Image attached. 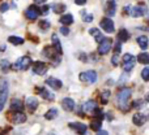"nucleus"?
<instances>
[{"instance_id": "cd10ccee", "label": "nucleus", "mask_w": 149, "mask_h": 135, "mask_svg": "<svg viewBox=\"0 0 149 135\" xmlns=\"http://www.w3.org/2000/svg\"><path fill=\"white\" fill-rule=\"evenodd\" d=\"M8 42L15 44V46H20V44L24 43V39L20 38V36H9V38H8Z\"/></svg>"}, {"instance_id": "4468645a", "label": "nucleus", "mask_w": 149, "mask_h": 135, "mask_svg": "<svg viewBox=\"0 0 149 135\" xmlns=\"http://www.w3.org/2000/svg\"><path fill=\"white\" fill-rule=\"evenodd\" d=\"M132 121H134V123L136 126H143L147 122V116L143 114V113H136V114H134V117H132Z\"/></svg>"}, {"instance_id": "4c0bfd02", "label": "nucleus", "mask_w": 149, "mask_h": 135, "mask_svg": "<svg viewBox=\"0 0 149 135\" xmlns=\"http://www.w3.org/2000/svg\"><path fill=\"white\" fill-rule=\"evenodd\" d=\"M143 104H144V101H143V100H136V101H134L132 107H134V108H141Z\"/></svg>"}, {"instance_id": "412c9836", "label": "nucleus", "mask_w": 149, "mask_h": 135, "mask_svg": "<svg viewBox=\"0 0 149 135\" xmlns=\"http://www.w3.org/2000/svg\"><path fill=\"white\" fill-rule=\"evenodd\" d=\"M43 55H45L46 57H49V59L55 60V55H58V52L54 49V47H45Z\"/></svg>"}, {"instance_id": "a878e982", "label": "nucleus", "mask_w": 149, "mask_h": 135, "mask_svg": "<svg viewBox=\"0 0 149 135\" xmlns=\"http://www.w3.org/2000/svg\"><path fill=\"white\" fill-rule=\"evenodd\" d=\"M137 61H139L140 64H144V65L149 64V55H148V53H145V52L140 53L139 56H137Z\"/></svg>"}, {"instance_id": "1a4fd4ad", "label": "nucleus", "mask_w": 149, "mask_h": 135, "mask_svg": "<svg viewBox=\"0 0 149 135\" xmlns=\"http://www.w3.org/2000/svg\"><path fill=\"white\" fill-rule=\"evenodd\" d=\"M148 12L147 7H144V5H137V7H131V10H130V14L132 16V17H141V16H144L145 13Z\"/></svg>"}, {"instance_id": "c03bdc74", "label": "nucleus", "mask_w": 149, "mask_h": 135, "mask_svg": "<svg viewBox=\"0 0 149 135\" xmlns=\"http://www.w3.org/2000/svg\"><path fill=\"white\" fill-rule=\"evenodd\" d=\"M74 3H76L77 5H84L85 3H86V0H74Z\"/></svg>"}, {"instance_id": "c9c22d12", "label": "nucleus", "mask_w": 149, "mask_h": 135, "mask_svg": "<svg viewBox=\"0 0 149 135\" xmlns=\"http://www.w3.org/2000/svg\"><path fill=\"white\" fill-rule=\"evenodd\" d=\"M39 27L43 29V30H47V29L50 27V22H49L47 20H42V21H39Z\"/></svg>"}, {"instance_id": "20e7f679", "label": "nucleus", "mask_w": 149, "mask_h": 135, "mask_svg": "<svg viewBox=\"0 0 149 135\" xmlns=\"http://www.w3.org/2000/svg\"><path fill=\"white\" fill-rule=\"evenodd\" d=\"M80 81L88 82V83H95L97 82V73L94 70H88L80 74Z\"/></svg>"}, {"instance_id": "f257e3e1", "label": "nucleus", "mask_w": 149, "mask_h": 135, "mask_svg": "<svg viewBox=\"0 0 149 135\" xmlns=\"http://www.w3.org/2000/svg\"><path fill=\"white\" fill-rule=\"evenodd\" d=\"M132 91L130 88H123L122 91H119L118 94V107L120 108L123 112H127L130 109L128 107V100L131 97Z\"/></svg>"}, {"instance_id": "58836bf2", "label": "nucleus", "mask_w": 149, "mask_h": 135, "mask_svg": "<svg viewBox=\"0 0 149 135\" xmlns=\"http://www.w3.org/2000/svg\"><path fill=\"white\" fill-rule=\"evenodd\" d=\"M60 33H62L63 35H68V34H70V29H68L67 26H62V27H60Z\"/></svg>"}, {"instance_id": "393cba45", "label": "nucleus", "mask_w": 149, "mask_h": 135, "mask_svg": "<svg viewBox=\"0 0 149 135\" xmlns=\"http://www.w3.org/2000/svg\"><path fill=\"white\" fill-rule=\"evenodd\" d=\"M148 43H149V40H148V38L145 35H141V36H139L137 38V44H139V47L141 49H145L148 47Z\"/></svg>"}, {"instance_id": "f8f14e48", "label": "nucleus", "mask_w": 149, "mask_h": 135, "mask_svg": "<svg viewBox=\"0 0 149 135\" xmlns=\"http://www.w3.org/2000/svg\"><path fill=\"white\" fill-rule=\"evenodd\" d=\"M74 100H72L71 97H65V99L62 100V107L64 110H67V112H72L74 109Z\"/></svg>"}, {"instance_id": "72a5a7b5", "label": "nucleus", "mask_w": 149, "mask_h": 135, "mask_svg": "<svg viewBox=\"0 0 149 135\" xmlns=\"http://www.w3.org/2000/svg\"><path fill=\"white\" fill-rule=\"evenodd\" d=\"M82 20H84V22H92L93 16L89 14V13H86V12H82Z\"/></svg>"}, {"instance_id": "9d476101", "label": "nucleus", "mask_w": 149, "mask_h": 135, "mask_svg": "<svg viewBox=\"0 0 149 135\" xmlns=\"http://www.w3.org/2000/svg\"><path fill=\"white\" fill-rule=\"evenodd\" d=\"M101 27L106 31V33H114V22L110 20V18H103L101 21Z\"/></svg>"}, {"instance_id": "bb28decb", "label": "nucleus", "mask_w": 149, "mask_h": 135, "mask_svg": "<svg viewBox=\"0 0 149 135\" xmlns=\"http://www.w3.org/2000/svg\"><path fill=\"white\" fill-rule=\"evenodd\" d=\"M101 126H102L101 118H95V120H93L92 123H90V127H92V130H94V131L101 130Z\"/></svg>"}, {"instance_id": "f704fd0d", "label": "nucleus", "mask_w": 149, "mask_h": 135, "mask_svg": "<svg viewBox=\"0 0 149 135\" xmlns=\"http://www.w3.org/2000/svg\"><path fill=\"white\" fill-rule=\"evenodd\" d=\"M132 61H135V57L132 56L131 53H126L123 56V62L126 64V62H132Z\"/></svg>"}, {"instance_id": "f03ea898", "label": "nucleus", "mask_w": 149, "mask_h": 135, "mask_svg": "<svg viewBox=\"0 0 149 135\" xmlns=\"http://www.w3.org/2000/svg\"><path fill=\"white\" fill-rule=\"evenodd\" d=\"M30 65H31V59L30 57L29 56H22L15 62L13 68L17 69V70H26V69L30 68Z\"/></svg>"}, {"instance_id": "9b49d317", "label": "nucleus", "mask_w": 149, "mask_h": 135, "mask_svg": "<svg viewBox=\"0 0 149 135\" xmlns=\"http://www.w3.org/2000/svg\"><path fill=\"white\" fill-rule=\"evenodd\" d=\"M95 110H97V101H94V100H89L82 105V112L85 113H93Z\"/></svg>"}, {"instance_id": "49530a36", "label": "nucleus", "mask_w": 149, "mask_h": 135, "mask_svg": "<svg viewBox=\"0 0 149 135\" xmlns=\"http://www.w3.org/2000/svg\"><path fill=\"white\" fill-rule=\"evenodd\" d=\"M45 1H46V0H34V3H36V4H43Z\"/></svg>"}, {"instance_id": "7ed1b4c3", "label": "nucleus", "mask_w": 149, "mask_h": 135, "mask_svg": "<svg viewBox=\"0 0 149 135\" xmlns=\"http://www.w3.org/2000/svg\"><path fill=\"white\" fill-rule=\"evenodd\" d=\"M8 91H9V86H8L7 81H1L0 82V110L3 109L5 104V100L8 97Z\"/></svg>"}, {"instance_id": "5701e85b", "label": "nucleus", "mask_w": 149, "mask_h": 135, "mask_svg": "<svg viewBox=\"0 0 149 135\" xmlns=\"http://www.w3.org/2000/svg\"><path fill=\"white\" fill-rule=\"evenodd\" d=\"M118 39H119V42H127L130 39V33L126 29H120L118 33Z\"/></svg>"}, {"instance_id": "a18cd8bd", "label": "nucleus", "mask_w": 149, "mask_h": 135, "mask_svg": "<svg viewBox=\"0 0 149 135\" xmlns=\"http://www.w3.org/2000/svg\"><path fill=\"white\" fill-rule=\"evenodd\" d=\"M97 135H109V133L107 131H105V130H98Z\"/></svg>"}, {"instance_id": "ddd939ff", "label": "nucleus", "mask_w": 149, "mask_h": 135, "mask_svg": "<svg viewBox=\"0 0 149 135\" xmlns=\"http://www.w3.org/2000/svg\"><path fill=\"white\" fill-rule=\"evenodd\" d=\"M106 13H107L109 17H113L116 13V3L114 0H109L107 4H106Z\"/></svg>"}, {"instance_id": "473e14b6", "label": "nucleus", "mask_w": 149, "mask_h": 135, "mask_svg": "<svg viewBox=\"0 0 149 135\" xmlns=\"http://www.w3.org/2000/svg\"><path fill=\"white\" fill-rule=\"evenodd\" d=\"M141 78L144 79V81L149 82V66L144 68V69L141 70Z\"/></svg>"}, {"instance_id": "ea45409f", "label": "nucleus", "mask_w": 149, "mask_h": 135, "mask_svg": "<svg viewBox=\"0 0 149 135\" xmlns=\"http://www.w3.org/2000/svg\"><path fill=\"white\" fill-rule=\"evenodd\" d=\"M120 51H122V44H120V42H118V43L115 44V55H119Z\"/></svg>"}, {"instance_id": "6e6552de", "label": "nucleus", "mask_w": 149, "mask_h": 135, "mask_svg": "<svg viewBox=\"0 0 149 135\" xmlns=\"http://www.w3.org/2000/svg\"><path fill=\"white\" fill-rule=\"evenodd\" d=\"M47 69H49L47 65L42 61H37L33 64V73L37 74V75H43V74H46Z\"/></svg>"}, {"instance_id": "dca6fc26", "label": "nucleus", "mask_w": 149, "mask_h": 135, "mask_svg": "<svg viewBox=\"0 0 149 135\" xmlns=\"http://www.w3.org/2000/svg\"><path fill=\"white\" fill-rule=\"evenodd\" d=\"M26 107H28V109L30 110V112L37 110V108H38V100L33 96L28 97V99H26Z\"/></svg>"}, {"instance_id": "de8ad7c7", "label": "nucleus", "mask_w": 149, "mask_h": 135, "mask_svg": "<svg viewBox=\"0 0 149 135\" xmlns=\"http://www.w3.org/2000/svg\"><path fill=\"white\" fill-rule=\"evenodd\" d=\"M145 100H147V101H149V92L147 94V96H145Z\"/></svg>"}, {"instance_id": "79ce46f5", "label": "nucleus", "mask_w": 149, "mask_h": 135, "mask_svg": "<svg viewBox=\"0 0 149 135\" xmlns=\"http://www.w3.org/2000/svg\"><path fill=\"white\" fill-rule=\"evenodd\" d=\"M8 8H9V5H8L7 3H3V4L0 5V10H1V12H7Z\"/></svg>"}, {"instance_id": "f3484780", "label": "nucleus", "mask_w": 149, "mask_h": 135, "mask_svg": "<svg viewBox=\"0 0 149 135\" xmlns=\"http://www.w3.org/2000/svg\"><path fill=\"white\" fill-rule=\"evenodd\" d=\"M46 84H49L51 88H54V90H60L62 88V86H63V83H62V81H59V79H56V78H49L46 81Z\"/></svg>"}, {"instance_id": "b1692460", "label": "nucleus", "mask_w": 149, "mask_h": 135, "mask_svg": "<svg viewBox=\"0 0 149 135\" xmlns=\"http://www.w3.org/2000/svg\"><path fill=\"white\" fill-rule=\"evenodd\" d=\"M60 22H62L64 26L71 25V23L73 22V16H72V14H70V13H67V14L62 16V18H60Z\"/></svg>"}, {"instance_id": "2eb2a0df", "label": "nucleus", "mask_w": 149, "mask_h": 135, "mask_svg": "<svg viewBox=\"0 0 149 135\" xmlns=\"http://www.w3.org/2000/svg\"><path fill=\"white\" fill-rule=\"evenodd\" d=\"M22 109H24V104L21 100L13 99L12 101H10V110H12V112H22Z\"/></svg>"}, {"instance_id": "a211bd4d", "label": "nucleus", "mask_w": 149, "mask_h": 135, "mask_svg": "<svg viewBox=\"0 0 149 135\" xmlns=\"http://www.w3.org/2000/svg\"><path fill=\"white\" fill-rule=\"evenodd\" d=\"M51 40H52V47H54V49L58 52V55H62L63 49H62V44H60V40H59V38H58V35L52 34Z\"/></svg>"}, {"instance_id": "e433bc0d", "label": "nucleus", "mask_w": 149, "mask_h": 135, "mask_svg": "<svg viewBox=\"0 0 149 135\" xmlns=\"http://www.w3.org/2000/svg\"><path fill=\"white\" fill-rule=\"evenodd\" d=\"M134 65H135V61H132V62H126V64H123V70H124V71H130L132 68H134Z\"/></svg>"}, {"instance_id": "c85d7f7f", "label": "nucleus", "mask_w": 149, "mask_h": 135, "mask_svg": "<svg viewBox=\"0 0 149 135\" xmlns=\"http://www.w3.org/2000/svg\"><path fill=\"white\" fill-rule=\"evenodd\" d=\"M0 68H1V70L4 71V73H7V71H9V69L12 68V65H10V62L8 61V60H1V61H0Z\"/></svg>"}, {"instance_id": "4be33fe9", "label": "nucleus", "mask_w": 149, "mask_h": 135, "mask_svg": "<svg viewBox=\"0 0 149 135\" xmlns=\"http://www.w3.org/2000/svg\"><path fill=\"white\" fill-rule=\"evenodd\" d=\"M37 91H38V94L46 100H54V97H55L54 95H52L51 92L47 91L46 88H37Z\"/></svg>"}, {"instance_id": "09e8293b", "label": "nucleus", "mask_w": 149, "mask_h": 135, "mask_svg": "<svg viewBox=\"0 0 149 135\" xmlns=\"http://www.w3.org/2000/svg\"><path fill=\"white\" fill-rule=\"evenodd\" d=\"M50 135H52V134H50Z\"/></svg>"}, {"instance_id": "c756f323", "label": "nucleus", "mask_w": 149, "mask_h": 135, "mask_svg": "<svg viewBox=\"0 0 149 135\" xmlns=\"http://www.w3.org/2000/svg\"><path fill=\"white\" fill-rule=\"evenodd\" d=\"M58 117V110L56 109H50L49 112H46L45 114V118L46 120H54V118Z\"/></svg>"}, {"instance_id": "37998d69", "label": "nucleus", "mask_w": 149, "mask_h": 135, "mask_svg": "<svg viewBox=\"0 0 149 135\" xmlns=\"http://www.w3.org/2000/svg\"><path fill=\"white\" fill-rule=\"evenodd\" d=\"M41 13H42V14H47V13H49V7H47V5H45L43 8H41Z\"/></svg>"}, {"instance_id": "423d86ee", "label": "nucleus", "mask_w": 149, "mask_h": 135, "mask_svg": "<svg viewBox=\"0 0 149 135\" xmlns=\"http://www.w3.org/2000/svg\"><path fill=\"white\" fill-rule=\"evenodd\" d=\"M68 126H70V129H72L74 130V133H77L79 135H85L86 134V125L85 123H81V122H70L68 123Z\"/></svg>"}, {"instance_id": "7c9ffc66", "label": "nucleus", "mask_w": 149, "mask_h": 135, "mask_svg": "<svg viewBox=\"0 0 149 135\" xmlns=\"http://www.w3.org/2000/svg\"><path fill=\"white\" fill-rule=\"evenodd\" d=\"M52 10H54L55 13H63L65 10V5L64 4H60V3L54 4V5H52Z\"/></svg>"}, {"instance_id": "6ab92c4d", "label": "nucleus", "mask_w": 149, "mask_h": 135, "mask_svg": "<svg viewBox=\"0 0 149 135\" xmlns=\"http://www.w3.org/2000/svg\"><path fill=\"white\" fill-rule=\"evenodd\" d=\"M12 120L15 123H24L26 121V116L22 112H15V114L12 116Z\"/></svg>"}, {"instance_id": "2f4dec72", "label": "nucleus", "mask_w": 149, "mask_h": 135, "mask_svg": "<svg viewBox=\"0 0 149 135\" xmlns=\"http://www.w3.org/2000/svg\"><path fill=\"white\" fill-rule=\"evenodd\" d=\"M111 92L109 91V90H106V91H103L102 94H101V103L102 104H106V103L109 101V97H110Z\"/></svg>"}, {"instance_id": "aec40b11", "label": "nucleus", "mask_w": 149, "mask_h": 135, "mask_svg": "<svg viewBox=\"0 0 149 135\" xmlns=\"http://www.w3.org/2000/svg\"><path fill=\"white\" fill-rule=\"evenodd\" d=\"M89 33H90V35L94 36V39H95V42H97V43H101V42L105 39V38H103V35H102V33H101L98 29H95V27L90 29Z\"/></svg>"}, {"instance_id": "0eeeda50", "label": "nucleus", "mask_w": 149, "mask_h": 135, "mask_svg": "<svg viewBox=\"0 0 149 135\" xmlns=\"http://www.w3.org/2000/svg\"><path fill=\"white\" fill-rule=\"evenodd\" d=\"M41 14V9H38V8L36 7V5H31V7H29L28 9L25 10V16L28 20L30 21H34L38 18V16Z\"/></svg>"}, {"instance_id": "a19ab883", "label": "nucleus", "mask_w": 149, "mask_h": 135, "mask_svg": "<svg viewBox=\"0 0 149 135\" xmlns=\"http://www.w3.org/2000/svg\"><path fill=\"white\" fill-rule=\"evenodd\" d=\"M118 62H119L118 55H114V56H113V59H111V64H113L114 66H116V65H118Z\"/></svg>"}, {"instance_id": "39448f33", "label": "nucleus", "mask_w": 149, "mask_h": 135, "mask_svg": "<svg viewBox=\"0 0 149 135\" xmlns=\"http://www.w3.org/2000/svg\"><path fill=\"white\" fill-rule=\"evenodd\" d=\"M111 44H113V40L110 38H105L98 46V53L100 55H106L109 53V51L111 49Z\"/></svg>"}]
</instances>
